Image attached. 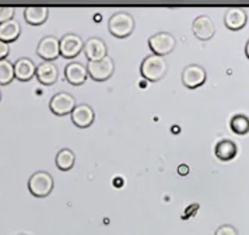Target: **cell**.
I'll return each mask as SVG.
<instances>
[{
  "mask_svg": "<svg viewBox=\"0 0 249 235\" xmlns=\"http://www.w3.org/2000/svg\"><path fill=\"white\" fill-rule=\"evenodd\" d=\"M167 70H168V63L165 57L159 55L146 56L140 65V73L143 78H146L151 83L160 81L161 78L165 77Z\"/></svg>",
  "mask_w": 249,
  "mask_h": 235,
  "instance_id": "cell-1",
  "label": "cell"
},
{
  "mask_svg": "<svg viewBox=\"0 0 249 235\" xmlns=\"http://www.w3.org/2000/svg\"><path fill=\"white\" fill-rule=\"evenodd\" d=\"M108 30L116 38H126L135 30V18L127 11H118L111 16L108 21Z\"/></svg>",
  "mask_w": 249,
  "mask_h": 235,
  "instance_id": "cell-2",
  "label": "cell"
},
{
  "mask_svg": "<svg viewBox=\"0 0 249 235\" xmlns=\"http://www.w3.org/2000/svg\"><path fill=\"white\" fill-rule=\"evenodd\" d=\"M28 190L36 198H46L53 190V178L46 171H36L28 179Z\"/></svg>",
  "mask_w": 249,
  "mask_h": 235,
  "instance_id": "cell-3",
  "label": "cell"
},
{
  "mask_svg": "<svg viewBox=\"0 0 249 235\" xmlns=\"http://www.w3.org/2000/svg\"><path fill=\"white\" fill-rule=\"evenodd\" d=\"M175 45H177V39L170 33H157L148 38V46L153 55H159L162 57L170 55L174 51Z\"/></svg>",
  "mask_w": 249,
  "mask_h": 235,
  "instance_id": "cell-4",
  "label": "cell"
},
{
  "mask_svg": "<svg viewBox=\"0 0 249 235\" xmlns=\"http://www.w3.org/2000/svg\"><path fill=\"white\" fill-rule=\"evenodd\" d=\"M87 73L94 81H105L111 77L115 72V63L111 56H105L101 60L89 62L87 63Z\"/></svg>",
  "mask_w": 249,
  "mask_h": 235,
  "instance_id": "cell-5",
  "label": "cell"
},
{
  "mask_svg": "<svg viewBox=\"0 0 249 235\" xmlns=\"http://www.w3.org/2000/svg\"><path fill=\"white\" fill-rule=\"evenodd\" d=\"M59 48H60V55L66 59L76 57L84 48V41L77 34H65L59 39Z\"/></svg>",
  "mask_w": 249,
  "mask_h": 235,
  "instance_id": "cell-6",
  "label": "cell"
},
{
  "mask_svg": "<svg viewBox=\"0 0 249 235\" xmlns=\"http://www.w3.org/2000/svg\"><path fill=\"white\" fill-rule=\"evenodd\" d=\"M49 108L55 115H59V116L68 115V113H71L76 108V98L65 91L57 92L49 101Z\"/></svg>",
  "mask_w": 249,
  "mask_h": 235,
  "instance_id": "cell-7",
  "label": "cell"
},
{
  "mask_svg": "<svg viewBox=\"0 0 249 235\" xmlns=\"http://www.w3.org/2000/svg\"><path fill=\"white\" fill-rule=\"evenodd\" d=\"M36 55L44 59V62H53L60 56L59 39L53 35L44 36L36 46Z\"/></svg>",
  "mask_w": 249,
  "mask_h": 235,
  "instance_id": "cell-8",
  "label": "cell"
},
{
  "mask_svg": "<svg viewBox=\"0 0 249 235\" xmlns=\"http://www.w3.org/2000/svg\"><path fill=\"white\" fill-rule=\"evenodd\" d=\"M207 78V73L204 67L200 65H188L182 72V83L188 89H197L202 84H204Z\"/></svg>",
  "mask_w": 249,
  "mask_h": 235,
  "instance_id": "cell-9",
  "label": "cell"
},
{
  "mask_svg": "<svg viewBox=\"0 0 249 235\" xmlns=\"http://www.w3.org/2000/svg\"><path fill=\"white\" fill-rule=\"evenodd\" d=\"M84 54L87 56L89 62H97V60H101L105 56H108V48L107 44L102 41L101 38H97V36H92L89 38L86 42H84Z\"/></svg>",
  "mask_w": 249,
  "mask_h": 235,
  "instance_id": "cell-10",
  "label": "cell"
},
{
  "mask_svg": "<svg viewBox=\"0 0 249 235\" xmlns=\"http://www.w3.org/2000/svg\"><path fill=\"white\" fill-rule=\"evenodd\" d=\"M193 34L196 35V38L207 41L210 38H213L215 34V27L213 20L209 16H199L193 20L192 24Z\"/></svg>",
  "mask_w": 249,
  "mask_h": 235,
  "instance_id": "cell-11",
  "label": "cell"
},
{
  "mask_svg": "<svg viewBox=\"0 0 249 235\" xmlns=\"http://www.w3.org/2000/svg\"><path fill=\"white\" fill-rule=\"evenodd\" d=\"M95 119V112L87 104H79L71 112V122L77 127H89L94 123Z\"/></svg>",
  "mask_w": 249,
  "mask_h": 235,
  "instance_id": "cell-12",
  "label": "cell"
},
{
  "mask_svg": "<svg viewBox=\"0 0 249 235\" xmlns=\"http://www.w3.org/2000/svg\"><path fill=\"white\" fill-rule=\"evenodd\" d=\"M35 77L38 78V81L41 84L45 86H52L57 81L59 77V70L57 66L53 62H42L36 66L35 70Z\"/></svg>",
  "mask_w": 249,
  "mask_h": 235,
  "instance_id": "cell-13",
  "label": "cell"
},
{
  "mask_svg": "<svg viewBox=\"0 0 249 235\" xmlns=\"http://www.w3.org/2000/svg\"><path fill=\"white\" fill-rule=\"evenodd\" d=\"M247 21H248V14L241 7H231L224 14V24L227 28L232 31H238L244 28L247 25Z\"/></svg>",
  "mask_w": 249,
  "mask_h": 235,
  "instance_id": "cell-14",
  "label": "cell"
},
{
  "mask_svg": "<svg viewBox=\"0 0 249 235\" xmlns=\"http://www.w3.org/2000/svg\"><path fill=\"white\" fill-rule=\"evenodd\" d=\"M65 77L71 86H81L89 77L87 69L79 62H70L65 69Z\"/></svg>",
  "mask_w": 249,
  "mask_h": 235,
  "instance_id": "cell-15",
  "label": "cell"
},
{
  "mask_svg": "<svg viewBox=\"0 0 249 235\" xmlns=\"http://www.w3.org/2000/svg\"><path fill=\"white\" fill-rule=\"evenodd\" d=\"M13 66H14V78H18L20 81H28L35 76L36 66L28 57L17 59L16 63H13Z\"/></svg>",
  "mask_w": 249,
  "mask_h": 235,
  "instance_id": "cell-16",
  "label": "cell"
},
{
  "mask_svg": "<svg viewBox=\"0 0 249 235\" xmlns=\"http://www.w3.org/2000/svg\"><path fill=\"white\" fill-rule=\"evenodd\" d=\"M20 34H21V25L14 18L0 24V41L1 42H6V44L14 42L20 36Z\"/></svg>",
  "mask_w": 249,
  "mask_h": 235,
  "instance_id": "cell-17",
  "label": "cell"
},
{
  "mask_svg": "<svg viewBox=\"0 0 249 235\" xmlns=\"http://www.w3.org/2000/svg\"><path fill=\"white\" fill-rule=\"evenodd\" d=\"M214 154L218 160L221 161H230L232 158H235L238 154L237 145L230 140V139H223L220 140L214 147Z\"/></svg>",
  "mask_w": 249,
  "mask_h": 235,
  "instance_id": "cell-18",
  "label": "cell"
},
{
  "mask_svg": "<svg viewBox=\"0 0 249 235\" xmlns=\"http://www.w3.org/2000/svg\"><path fill=\"white\" fill-rule=\"evenodd\" d=\"M49 16L48 7L42 6H31V7H25L24 9V18L25 21L31 25H41L46 21Z\"/></svg>",
  "mask_w": 249,
  "mask_h": 235,
  "instance_id": "cell-19",
  "label": "cell"
},
{
  "mask_svg": "<svg viewBox=\"0 0 249 235\" xmlns=\"http://www.w3.org/2000/svg\"><path fill=\"white\" fill-rule=\"evenodd\" d=\"M76 163V154L70 148H62L56 154V167L60 171L71 169Z\"/></svg>",
  "mask_w": 249,
  "mask_h": 235,
  "instance_id": "cell-20",
  "label": "cell"
},
{
  "mask_svg": "<svg viewBox=\"0 0 249 235\" xmlns=\"http://www.w3.org/2000/svg\"><path fill=\"white\" fill-rule=\"evenodd\" d=\"M230 127L235 134L244 136L249 132V116L244 113H237L231 118L230 121Z\"/></svg>",
  "mask_w": 249,
  "mask_h": 235,
  "instance_id": "cell-21",
  "label": "cell"
},
{
  "mask_svg": "<svg viewBox=\"0 0 249 235\" xmlns=\"http://www.w3.org/2000/svg\"><path fill=\"white\" fill-rule=\"evenodd\" d=\"M14 80V66L10 60H0V86H7Z\"/></svg>",
  "mask_w": 249,
  "mask_h": 235,
  "instance_id": "cell-22",
  "label": "cell"
},
{
  "mask_svg": "<svg viewBox=\"0 0 249 235\" xmlns=\"http://www.w3.org/2000/svg\"><path fill=\"white\" fill-rule=\"evenodd\" d=\"M214 235H239L238 230L231 224H223L215 230Z\"/></svg>",
  "mask_w": 249,
  "mask_h": 235,
  "instance_id": "cell-23",
  "label": "cell"
},
{
  "mask_svg": "<svg viewBox=\"0 0 249 235\" xmlns=\"http://www.w3.org/2000/svg\"><path fill=\"white\" fill-rule=\"evenodd\" d=\"M14 13H16L14 7H0V24L13 20Z\"/></svg>",
  "mask_w": 249,
  "mask_h": 235,
  "instance_id": "cell-24",
  "label": "cell"
},
{
  "mask_svg": "<svg viewBox=\"0 0 249 235\" xmlns=\"http://www.w3.org/2000/svg\"><path fill=\"white\" fill-rule=\"evenodd\" d=\"M9 54H10V45L0 41V60L6 59Z\"/></svg>",
  "mask_w": 249,
  "mask_h": 235,
  "instance_id": "cell-25",
  "label": "cell"
},
{
  "mask_svg": "<svg viewBox=\"0 0 249 235\" xmlns=\"http://www.w3.org/2000/svg\"><path fill=\"white\" fill-rule=\"evenodd\" d=\"M178 172H179L181 175H186V174L189 172V167H188L186 164H181V165L178 167Z\"/></svg>",
  "mask_w": 249,
  "mask_h": 235,
  "instance_id": "cell-26",
  "label": "cell"
},
{
  "mask_svg": "<svg viewBox=\"0 0 249 235\" xmlns=\"http://www.w3.org/2000/svg\"><path fill=\"white\" fill-rule=\"evenodd\" d=\"M245 54H247V56H248L249 59V39L247 41V45H245Z\"/></svg>",
  "mask_w": 249,
  "mask_h": 235,
  "instance_id": "cell-27",
  "label": "cell"
},
{
  "mask_svg": "<svg viewBox=\"0 0 249 235\" xmlns=\"http://www.w3.org/2000/svg\"><path fill=\"white\" fill-rule=\"evenodd\" d=\"M0 101H1V91H0Z\"/></svg>",
  "mask_w": 249,
  "mask_h": 235,
  "instance_id": "cell-28",
  "label": "cell"
}]
</instances>
